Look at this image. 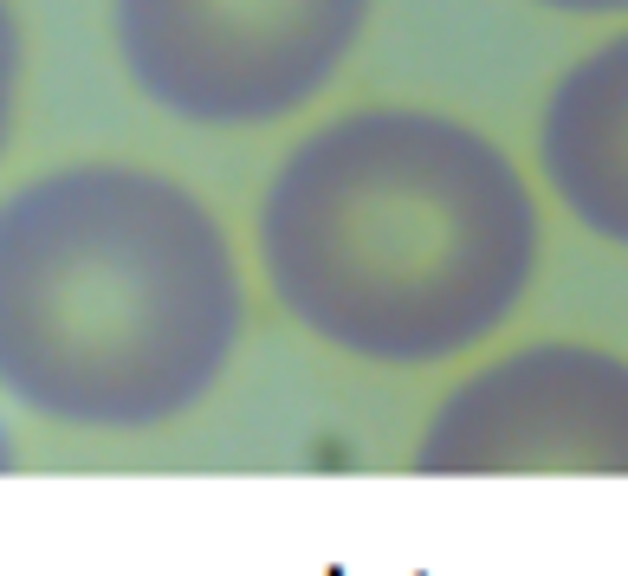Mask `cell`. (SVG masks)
Listing matches in <instances>:
<instances>
[{
    "mask_svg": "<svg viewBox=\"0 0 628 576\" xmlns=\"http://www.w3.org/2000/svg\"><path fill=\"white\" fill-rule=\"evenodd\" d=\"M247 337L221 214L149 162H59L0 195V395L72 434H156Z\"/></svg>",
    "mask_w": 628,
    "mask_h": 576,
    "instance_id": "7a4b0ae2",
    "label": "cell"
},
{
    "mask_svg": "<svg viewBox=\"0 0 628 576\" xmlns=\"http://www.w3.org/2000/svg\"><path fill=\"white\" fill-rule=\"evenodd\" d=\"M20 85H26L20 7H13V0H0V156L13 149V130H20Z\"/></svg>",
    "mask_w": 628,
    "mask_h": 576,
    "instance_id": "8992f818",
    "label": "cell"
},
{
    "mask_svg": "<svg viewBox=\"0 0 628 576\" xmlns=\"http://www.w3.org/2000/svg\"><path fill=\"white\" fill-rule=\"evenodd\" d=\"M415 473H628V356L525 344L441 395Z\"/></svg>",
    "mask_w": 628,
    "mask_h": 576,
    "instance_id": "277c9868",
    "label": "cell"
},
{
    "mask_svg": "<svg viewBox=\"0 0 628 576\" xmlns=\"http://www.w3.org/2000/svg\"><path fill=\"white\" fill-rule=\"evenodd\" d=\"M531 7H544V13H577V20H616V13H628V0H531Z\"/></svg>",
    "mask_w": 628,
    "mask_h": 576,
    "instance_id": "52a82bcc",
    "label": "cell"
},
{
    "mask_svg": "<svg viewBox=\"0 0 628 576\" xmlns=\"http://www.w3.org/2000/svg\"><path fill=\"white\" fill-rule=\"evenodd\" d=\"M538 169L583 233L628 246V26L557 72L538 117Z\"/></svg>",
    "mask_w": 628,
    "mask_h": 576,
    "instance_id": "5b68a950",
    "label": "cell"
},
{
    "mask_svg": "<svg viewBox=\"0 0 628 576\" xmlns=\"http://www.w3.org/2000/svg\"><path fill=\"white\" fill-rule=\"evenodd\" d=\"M20 466V447H13V434H7V421H0V473H13Z\"/></svg>",
    "mask_w": 628,
    "mask_h": 576,
    "instance_id": "ba28073f",
    "label": "cell"
},
{
    "mask_svg": "<svg viewBox=\"0 0 628 576\" xmlns=\"http://www.w3.org/2000/svg\"><path fill=\"white\" fill-rule=\"evenodd\" d=\"M376 0H111L136 98L188 130H266L324 98Z\"/></svg>",
    "mask_w": 628,
    "mask_h": 576,
    "instance_id": "3957f363",
    "label": "cell"
},
{
    "mask_svg": "<svg viewBox=\"0 0 628 576\" xmlns=\"http://www.w3.org/2000/svg\"><path fill=\"white\" fill-rule=\"evenodd\" d=\"M253 246L266 292L305 337L421 369L518 318L544 221L518 162L467 117L370 104L324 117L279 156Z\"/></svg>",
    "mask_w": 628,
    "mask_h": 576,
    "instance_id": "6da1fadb",
    "label": "cell"
}]
</instances>
